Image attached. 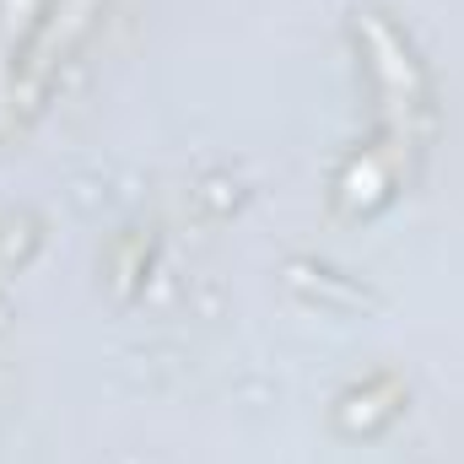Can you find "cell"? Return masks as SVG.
<instances>
[{
    "instance_id": "cell-1",
    "label": "cell",
    "mask_w": 464,
    "mask_h": 464,
    "mask_svg": "<svg viewBox=\"0 0 464 464\" xmlns=\"http://www.w3.org/2000/svg\"><path fill=\"white\" fill-rule=\"evenodd\" d=\"M92 5H98V0H65V5H54V16H60V22L44 33V44H38V54H33V71H27L33 82H38V76H44V71H49V65H54L76 38H82V27L92 22Z\"/></svg>"
}]
</instances>
